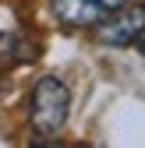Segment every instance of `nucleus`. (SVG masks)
<instances>
[{
    "label": "nucleus",
    "mask_w": 145,
    "mask_h": 148,
    "mask_svg": "<svg viewBox=\"0 0 145 148\" xmlns=\"http://www.w3.org/2000/svg\"><path fill=\"white\" fill-rule=\"evenodd\" d=\"M35 46L25 35H0V67H14V64H25V60H35Z\"/></svg>",
    "instance_id": "nucleus-4"
},
{
    "label": "nucleus",
    "mask_w": 145,
    "mask_h": 148,
    "mask_svg": "<svg viewBox=\"0 0 145 148\" xmlns=\"http://www.w3.org/2000/svg\"><path fill=\"white\" fill-rule=\"evenodd\" d=\"M67 113H71V92L60 78H46L35 81L32 88V99H28V120L39 134H57L60 127L67 123Z\"/></svg>",
    "instance_id": "nucleus-1"
},
{
    "label": "nucleus",
    "mask_w": 145,
    "mask_h": 148,
    "mask_svg": "<svg viewBox=\"0 0 145 148\" xmlns=\"http://www.w3.org/2000/svg\"><path fill=\"white\" fill-rule=\"evenodd\" d=\"M135 42H138V49H142V57H145V32L138 35V39H135Z\"/></svg>",
    "instance_id": "nucleus-6"
},
{
    "label": "nucleus",
    "mask_w": 145,
    "mask_h": 148,
    "mask_svg": "<svg viewBox=\"0 0 145 148\" xmlns=\"http://www.w3.org/2000/svg\"><path fill=\"white\" fill-rule=\"evenodd\" d=\"M142 32H145V4H124L96 25V39L103 46H131Z\"/></svg>",
    "instance_id": "nucleus-2"
},
{
    "label": "nucleus",
    "mask_w": 145,
    "mask_h": 148,
    "mask_svg": "<svg viewBox=\"0 0 145 148\" xmlns=\"http://www.w3.org/2000/svg\"><path fill=\"white\" fill-rule=\"evenodd\" d=\"M99 4H103L106 11H117V7H124V4H131V0H99Z\"/></svg>",
    "instance_id": "nucleus-5"
},
{
    "label": "nucleus",
    "mask_w": 145,
    "mask_h": 148,
    "mask_svg": "<svg viewBox=\"0 0 145 148\" xmlns=\"http://www.w3.org/2000/svg\"><path fill=\"white\" fill-rule=\"evenodd\" d=\"M50 11L64 28H92L110 14L99 0H50Z\"/></svg>",
    "instance_id": "nucleus-3"
}]
</instances>
